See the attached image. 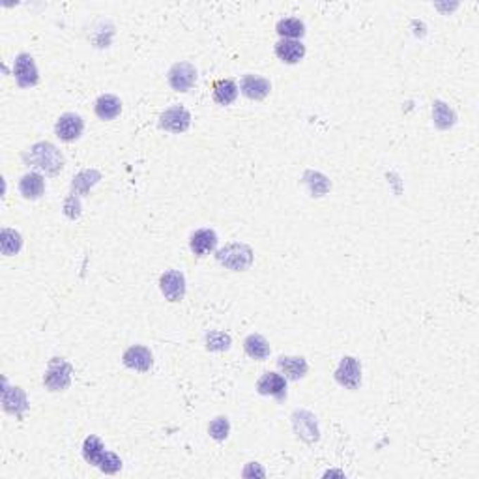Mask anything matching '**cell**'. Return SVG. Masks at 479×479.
I'll use <instances>...</instances> for the list:
<instances>
[{
  "label": "cell",
  "instance_id": "1",
  "mask_svg": "<svg viewBox=\"0 0 479 479\" xmlns=\"http://www.w3.org/2000/svg\"><path fill=\"white\" fill-rule=\"evenodd\" d=\"M23 161L28 167H36V169L44 170L45 175H58L62 167H64V156L53 142L42 141L36 142L30 147L27 152L23 154Z\"/></svg>",
  "mask_w": 479,
  "mask_h": 479
},
{
  "label": "cell",
  "instance_id": "2",
  "mask_svg": "<svg viewBox=\"0 0 479 479\" xmlns=\"http://www.w3.org/2000/svg\"><path fill=\"white\" fill-rule=\"evenodd\" d=\"M82 457L88 464L98 466L104 474H116L122 470V459L113 452L105 449V444L98 436L90 435L82 444Z\"/></svg>",
  "mask_w": 479,
  "mask_h": 479
},
{
  "label": "cell",
  "instance_id": "3",
  "mask_svg": "<svg viewBox=\"0 0 479 479\" xmlns=\"http://www.w3.org/2000/svg\"><path fill=\"white\" fill-rule=\"evenodd\" d=\"M219 264L232 272H244L253 264V249L245 244H229L216 253Z\"/></svg>",
  "mask_w": 479,
  "mask_h": 479
},
{
  "label": "cell",
  "instance_id": "4",
  "mask_svg": "<svg viewBox=\"0 0 479 479\" xmlns=\"http://www.w3.org/2000/svg\"><path fill=\"white\" fill-rule=\"evenodd\" d=\"M71 373L73 367L64 358H53L44 376V386L49 392H64L71 384Z\"/></svg>",
  "mask_w": 479,
  "mask_h": 479
},
{
  "label": "cell",
  "instance_id": "5",
  "mask_svg": "<svg viewBox=\"0 0 479 479\" xmlns=\"http://www.w3.org/2000/svg\"><path fill=\"white\" fill-rule=\"evenodd\" d=\"M292 427H294L296 436L299 440H304L305 444H315L321 438L316 418L307 410H296L292 414Z\"/></svg>",
  "mask_w": 479,
  "mask_h": 479
},
{
  "label": "cell",
  "instance_id": "6",
  "mask_svg": "<svg viewBox=\"0 0 479 479\" xmlns=\"http://www.w3.org/2000/svg\"><path fill=\"white\" fill-rule=\"evenodd\" d=\"M169 85L176 92H187L193 88L197 82V70L195 66L189 62H176L167 73Z\"/></svg>",
  "mask_w": 479,
  "mask_h": 479
},
{
  "label": "cell",
  "instance_id": "7",
  "mask_svg": "<svg viewBox=\"0 0 479 479\" xmlns=\"http://www.w3.org/2000/svg\"><path fill=\"white\" fill-rule=\"evenodd\" d=\"M191 125V115L189 111L182 107V105H175L169 107L167 111L161 113L159 116V127L169 133H184Z\"/></svg>",
  "mask_w": 479,
  "mask_h": 479
},
{
  "label": "cell",
  "instance_id": "8",
  "mask_svg": "<svg viewBox=\"0 0 479 479\" xmlns=\"http://www.w3.org/2000/svg\"><path fill=\"white\" fill-rule=\"evenodd\" d=\"M13 75H15V82L21 88H30L38 85V68H36V62L28 53L17 55L15 64H13Z\"/></svg>",
  "mask_w": 479,
  "mask_h": 479
},
{
  "label": "cell",
  "instance_id": "9",
  "mask_svg": "<svg viewBox=\"0 0 479 479\" xmlns=\"http://www.w3.org/2000/svg\"><path fill=\"white\" fill-rule=\"evenodd\" d=\"M335 380L347 390H358L361 386V365L352 356H344L335 369Z\"/></svg>",
  "mask_w": 479,
  "mask_h": 479
},
{
  "label": "cell",
  "instance_id": "10",
  "mask_svg": "<svg viewBox=\"0 0 479 479\" xmlns=\"http://www.w3.org/2000/svg\"><path fill=\"white\" fill-rule=\"evenodd\" d=\"M159 289L165 299H169L173 304L182 301L185 296V278L180 270H169L159 278Z\"/></svg>",
  "mask_w": 479,
  "mask_h": 479
},
{
  "label": "cell",
  "instance_id": "11",
  "mask_svg": "<svg viewBox=\"0 0 479 479\" xmlns=\"http://www.w3.org/2000/svg\"><path fill=\"white\" fill-rule=\"evenodd\" d=\"M82 130H85V122L79 115L75 113H64L56 120L55 133L60 141L64 142H73L77 141L79 137L82 135Z\"/></svg>",
  "mask_w": 479,
  "mask_h": 479
},
{
  "label": "cell",
  "instance_id": "12",
  "mask_svg": "<svg viewBox=\"0 0 479 479\" xmlns=\"http://www.w3.org/2000/svg\"><path fill=\"white\" fill-rule=\"evenodd\" d=\"M256 392L261 395H272L278 401L287 399V378L279 373H264L256 382Z\"/></svg>",
  "mask_w": 479,
  "mask_h": 479
},
{
  "label": "cell",
  "instance_id": "13",
  "mask_svg": "<svg viewBox=\"0 0 479 479\" xmlns=\"http://www.w3.org/2000/svg\"><path fill=\"white\" fill-rule=\"evenodd\" d=\"M122 361H124L125 367H130L133 371H139V373H147V371L152 369L154 365V356L150 352V349L142 347V344H133L130 349L125 350L124 356H122Z\"/></svg>",
  "mask_w": 479,
  "mask_h": 479
},
{
  "label": "cell",
  "instance_id": "14",
  "mask_svg": "<svg viewBox=\"0 0 479 479\" xmlns=\"http://www.w3.org/2000/svg\"><path fill=\"white\" fill-rule=\"evenodd\" d=\"M240 90L244 94L245 98L255 99V101H262L266 98L270 90H272V85L268 79L261 75H253V73H247V75L242 77L240 81Z\"/></svg>",
  "mask_w": 479,
  "mask_h": 479
},
{
  "label": "cell",
  "instance_id": "15",
  "mask_svg": "<svg viewBox=\"0 0 479 479\" xmlns=\"http://www.w3.org/2000/svg\"><path fill=\"white\" fill-rule=\"evenodd\" d=\"M189 247L197 256H204L218 247V235L212 229L195 230L189 238Z\"/></svg>",
  "mask_w": 479,
  "mask_h": 479
},
{
  "label": "cell",
  "instance_id": "16",
  "mask_svg": "<svg viewBox=\"0 0 479 479\" xmlns=\"http://www.w3.org/2000/svg\"><path fill=\"white\" fill-rule=\"evenodd\" d=\"M275 55L285 64H298L305 56V45L298 39H279L275 44Z\"/></svg>",
  "mask_w": 479,
  "mask_h": 479
},
{
  "label": "cell",
  "instance_id": "17",
  "mask_svg": "<svg viewBox=\"0 0 479 479\" xmlns=\"http://www.w3.org/2000/svg\"><path fill=\"white\" fill-rule=\"evenodd\" d=\"M278 367L285 375V378L290 380H299L307 375L309 365L305 361V358H298V356H281L278 359Z\"/></svg>",
  "mask_w": 479,
  "mask_h": 479
},
{
  "label": "cell",
  "instance_id": "18",
  "mask_svg": "<svg viewBox=\"0 0 479 479\" xmlns=\"http://www.w3.org/2000/svg\"><path fill=\"white\" fill-rule=\"evenodd\" d=\"M2 404H4L6 412L15 416H23L25 410H28V401L27 395L23 392L21 387H4L2 392Z\"/></svg>",
  "mask_w": 479,
  "mask_h": 479
},
{
  "label": "cell",
  "instance_id": "19",
  "mask_svg": "<svg viewBox=\"0 0 479 479\" xmlns=\"http://www.w3.org/2000/svg\"><path fill=\"white\" fill-rule=\"evenodd\" d=\"M45 191V180L39 173H27L19 180V193H21L27 201H36L44 195Z\"/></svg>",
  "mask_w": 479,
  "mask_h": 479
},
{
  "label": "cell",
  "instance_id": "20",
  "mask_svg": "<svg viewBox=\"0 0 479 479\" xmlns=\"http://www.w3.org/2000/svg\"><path fill=\"white\" fill-rule=\"evenodd\" d=\"M94 111L99 120H115L122 113V101L115 94H104L94 105Z\"/></svg>",
  "mask_w": 479,
  "mask_h": 479
},
{
  "label": "cell",
  "instance_id": "21",
  "mask_svg": "<svg viewBox=\"0 0 479 479\" xmlns=\"http://www.w3.org/2000/svg\"><path fill=\"white\" fill-rule=\"evenodd\" d=\"M244 350L245 354L249 356V358L256 359V361H264L270 356V352H272L270 343L262 335H259V333H251V335L245 337Z\"/></svg>",
  "mask_w": 479,
  "mask_h": 479
},
{
  "label": "cell",
  "instance_id": "22",
  "mask_svg": "<svg viewBox=\"0 0 479 479\" xmlns=\"http://www.w3.org/2000/svg\"><path fill=\"white\" fill-rule=\"evenodd\" d=\"M213 99L219 105H230L235 104L238 98V85L232 79H219L213 82Z\"/></svg>",
  "mask_w": 479,
  "mask_h": 479
},
{
  "label": "cell",
  "instance_id": "23",
  "mask_svg": "<svg viewBox=\"0 0 479 479\" xmlns=\"http://www.w3.org/2000/svg\"><path fill=\"white\" fill-rule=\"evenodd\" d=\"M433 120H435V125L438 130H449L457 122V115L444 101H435L433 104Z\"/></svg>",
  "mask_w": 479,
  "mask_h": 479
},
{
  "label": "cell",
  "instance_id": "24",
  "mask_svg": "<svg viewBox=\"0 0 479 479\" xmlns=\"http://www.w3.org/2000/svg\"><path fill=\"white\" fill-rule=\"evenodd\" d=\"M99 180H101L99 170L96 169L81 170V173L73 178V182H71V189H73L75 195H87L88 191H90V187H94V185L98 184Z\"/></svg>",
  "mask_w": 479,
  "mask_h": 479
},
{
  "label": "cell",
  "instance_id": "25",
  "mask_svg": "<svg viewBox=\"0 0 479 479\" xmlns=\"http://www.w3.org/2000/svg\"><path fill=\"white\" fill-rule=\"evenodd\" d=\"M278 34L281 36V39H298L304 38L305 34V25L304 21H299L296 17H287V19H281L275 27Z\"/></svg>",
  "mask_w": 479,
  "mask_h": 479
},
{
  "label": "cell",
  "instance_id": "26",
  "mask_svg": "<svg viewBox=\"0 0 479 479\" xmlns=\"http://www.w3.org/2000/svg\"><path fill=\"white\" fill-rule=\"evenodd\" d=\"M23 247V238L21 235L13 229H2L0 232V249H2V255L11 256L19 253Z\"/></svg>",
  "mask_w": 479,
  "mask_h": 479
},
{
  "label": "cell",
  "instance_id": "27",
  "mask_svg": "<svg viewBox=\"0 0 479 479\" xmlns=\"http://www.w3.org/2000/svg\"><path fill=\"white\" fill-rule=\"evenodd\" d=\"M230 343H232V341H230L229 333L218 332V330L206 333V349L210 350V352H223V350H229Z\"/></svg>",
  "mask_w": 479,
  "mask_h": 479
},
{
  "label": "cell",
  "instance_id": "28",
  "mask_svg": "<svg viewBox=\"0 0 479 479\" xmlns=\"http://www.w3.org/2000/svg\"><path fill=\"white\" fill-rule=\"evenodd\" d=\"M208 433H210V436H212L213 440H227V436H229L230 433V423H229V418H225V416H218V418H213L212 421H210V425H208Z\"/></svg>",
  "mask_w": 479,
  "mask_h": 479
},
{
  "label": "cell",
  "instance_id": "29",
  "mask_svg": "<svg viewBox=\"0 0 479 479\" xmlns=\"http://www.w3.org/2000/svg\"><path fill=\"white\" fill-rule=\"evenodd\" d=\"M64 213L70 219H77L81 216V202H79V195L71 193L64 202Z\"/></svg>",
  "mask_w": 479,
  "mask_h": 479
}]
</instances>
